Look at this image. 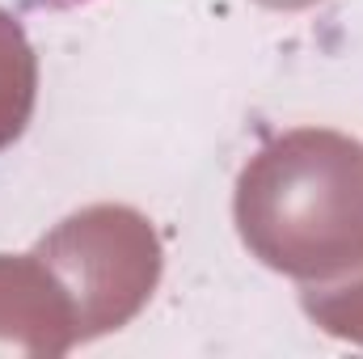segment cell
Here are the masks:
<instances>
[{"instance_id": "obj_1", "label": "cell", "mask_w": 363, "mask_h": 359, "mask_svg": "<svg viewBox=\"0 0 363 359\" xmlns=\"http://www.w3.org/2000/svg\"><path fill=\"white\" fill-rule=\"evenodd\" d=\"M21 4H34V9H68V4H81V0H21Z\"/></svg>"}]
</instances>
